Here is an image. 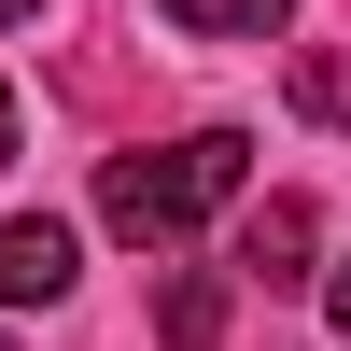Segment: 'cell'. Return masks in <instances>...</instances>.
Instances as JSON below:
<instances>
[{
    "instance_id": "cell-1",
    "label": "cell",
    "mask_w": 351,
    "mask_h": 351,
    "mask_svg": "<svg viewBox=\"0 0 351 351\" xmlns=\"http://www.w3.org/2000/svg\"><path fill=\"white\" fill-rule=\"evenodd\" d=\"M239 183H253V141H239V127H183L169 155H112V169H99V225L141 239V253H169V239H197Z\"/></svg>"
},
{
    "instance_id": "cell-10",
    "label": "cell",
    "mask_w": 351,
    "mask_h": 351,
    "mask_svg": "<svg viewBox=\"0 0 351 351\" xmlns=\"http://www.w3.org/2000/svg\"><path fill=\"white\" fill-rule=\"evenodd\" d=\"M0 351H14V337H0Z\"/></svg>"
},
{
    "instance_id": "cell-3",
    "label": "cell",
    "mask_w": 351,
    "mask_h": 351,
    "mask_svg": "<svg viewBox=\"0 0 351 351\" xmlns=\"http://www.w3.org/2000/svg\"><path fill=\"white\" fill-rule=\"evenodd\" d=\"M309 253H324V211H309V197H267V211H239V281L295 295V281H324Z\"/></svg>"
},
{
    "instance_id": "cell-2",
    "label": "cell",
    "mask_w": 351,
    "mask_h": 351,
    "mask_svg": "<svg viewBox=\"0 0 351 351\" xmlns=\"http://www.w3.org/2000/svg\"><path fill=\"white\" fill-rule=\"evenodd\" d=\"M71 267H84V239H71L56 211H14V225H0V309H56Z\"/></svg>"
},
{
    "instance_id": "cell-9",
    "label": "cell",
    "mask_w": 351,
    "mask_h": 351,
    "mask_svg": "<svg viewBox=\"0 0 351 351\" xmlns=\"http://www.w3.org/2000/svg\"><path fill=\"white\" fill-rule=\"evenodd\" d=\"M28 14H43V0H0V28H28Z\"/></svg>"
},
{
    "instance_id": "cell-7",
    "label": "cell",
    "mask_w": 351,
    "mask_h": 351,
    "mask_svg": "<svg viewBox=\"0 0 351 351\" xmlns=\"http://www.w3.org/2000/svg\"><path fill=\"white\" fill-rule=\"evenodd\" d=\"M324 309H337V337H351V267H324Z\"/></svg>"
},
{
    "instance_id": "cell-4",
    "label": "cell",
    "mask_w": 351,
    "mask_h": 351,
    "mask_svg": "<svg viewBox=\"0 0 351 351\" xmlns=\"http://www.w3.org/2000/svg\"><path fill=\"white\" fill-rule=\"evenodd\" d=\"M211 337H225V281L183 267V281H169V351H211Z\"/></svg>"
},
{
    "instance_id": "cell-8",
    "label": "cell",
    "mask_w": 351,
    "mask_h": 351,
    "mask_svg": "<svg viewBox=\"0 0 351 351\" xmlns=\"http://www.w3.org/2000/svg\"><path fill=\"white\" fill-rule=\"evenodd\" d=\"M0 169H14V84H0Z\"/></svg>"
},
{
    "instance_id": "cell-6",
    "label": "cell",
    "mask_w": 351,
    "mask_h": 351,
    "mask_svg": "<svg viewBox=\"0 0 351 351\" xmlns=\"http://www.w3.org/2000/svg\"><path fill=\"white\" fill-rule=\"evenodd\" d=\"M155 14L211 28V43H253V28H281V0H155Z\"/></svg>"
},
{
    "instance_id": "cell-5",
    "label": "cell",
    "mask_w": 351,
    "mask_h": 351,
    "mask_svg": "<svg viewBox=\"0 0 351 351\" xmlns=\"http://www.w3.org/2000/svg\"><path fill=\"white\" fill-rule=\"evenodd\" d=\"M281 84H295V112H309V127H351V56H295Z\"/></svg>"
}]
</instances>
